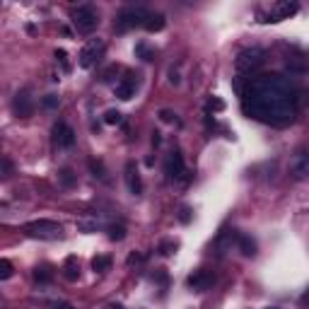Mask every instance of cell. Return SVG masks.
I'll return each mask as SVG.
<instances>
[{"mask_svg":"<svg viewBox=\"0 0 309 309\" xmlns=\"http://www.w3.org/2000/svg\"><path fill=\"white\" fill-rule=\"evenodd\" d=\"M225 109V101L220 97H210L208 99V111H222Z\"/></svg>","mask_w":309,"mask_h":309,"instance_id":"28","label":"cell"},{"mask_svg":"<svg viewBox=\"0 0 309 309\" xmlns=\"http://www.w3.org/2000/svg\"><path fill=\"white\" fill-rule=\"evenodd\" d=\"M186 174V169H184V154L174 150V152L169 154V160H167V177L169 179H181Z\"/></svg>","mask_w":309,"mask_h":309,"instance_id":"13","label":"cell"},{"mask_svg":"<svg viewBox=\"0 0 309 309\" xmlns=\"http://www.w3.org/2000/svg\"><path fill=\"white\" fill-rule=\"evenodd\" d=\"M160 119L165 123H179V119H177V114H172V111H160Z\"/></svg>","mask_w":309,"mask_h":309,"instance_id":"29","label":"cell"},{"mask_svg":"<svg viewBox=\"0 0 309 309\" xmlns=\"http://www.w3.org/2000/svg\"><path fill=\"white\" fill-rule=\"evenodd\" d=\"M12 264L8 261V259H0V280H8V278L12 276Z\"/></svg>","mask_w":309,"mask_h":309,"instance_id":"25","label":"cell"},{"mask_svg":"<svg viewBox=\"0 0 309 309\" xmlns=\"http://www.w3.org/2000/svg\"><path fill=\"white\" fill-rule=\"evenodd\" d=\"M177 218H179V222H181V225H188V222H191V218H193V213H191V208H188V205H181Z\"/></svg>","mask_w":309,"mask_h":309,"instance_id":"27","label":"cell"},{"mask_svg":"<svg viewBox=\"0 0 309 309\" xmlns=\"http://www.w3.org/2000/svg\"><path fill=\"white\" fill-rule=\"evenodd\" d=\"M150 17V12L145 10L143 5H131V8H123L119 15H116V32H128L133 27H145V20Z\"/></svg>","mask_w":309,"mask_h":309,"instance_id":"3","label":"cell"},{"mask_svg":"<svg viewBox=\"0 0 309 309\" xmlns=\"http://www.w3.org/2000/svg\"><path fill=\"white\" fill-rule=\"evenodd\" d=\"M63 276H66L68 280H73V283L80 278V264H77L75 256H68L66 259V264H63Z\"/></svg>","mask_w":309,"mask_h":309,"instance_id":"16","label":"cell"},{"mask_svg":"<svg viewBox=\"0 0 309 309\" xmlns=\"http://www.w3.org/2000/svg\"><path fill=\"white\" fill-rule=\"evenodd\" d=\"M51 135H54V143L58 145V147H73V145H75V131H73L66 121L54 123Z\"/></svg>","mask_w":309,"mask_h":309,"instance_id":"9","label":"cell"},{"mask_svg":"<svg viewBox=\"0 0 309 309\" xmlns=\"http://www.w3.org/2000/svg\"><path fill=\"white\" fill-rule=\"evenodd\" d=\"M242 109L249 119L271 126H287L297 114V89L283 75L251 77L242 94Z\"/></svg>","mask_w":309,"mask_h":309,"instance_id":"1","label":"cell"},{"mask_svg":"<svg viewBox=\"0 0 309 309\" xmlns=\"http://www.w3.org/2000/svg\"><path fill=\"white\" fill-rule=\"evenodd\" d=\"M104 51H107V44H104L101 39H89L87 44L82 46L80 56H77V63H80V68H94L101 61Z\"/></svg>","mask_w":309,"mask_h":309,"instance_id":"7","label":"cell"},{"mask_svg":"<svg viewBox=\"0 0 309 309\" xmlns=\"http://www.w3.org/2000/svg\"><path fill=\"white\" fill-rule=\"evenodd\" d=\"M109 268H111V256L99 254L92 259V271H94V273H107Z\"/></svg>","mask_w":309,"mask_h":309,"instance_id":"19","label":"cell"},{"mask_svg":"<svg viewBox=\"0 0 309 309\" xmlns=\"http://www.w3.org/2000/svg\"><path fill=\"white\" fill-rule=\"evenodd\" d=\"M157 251L162 256H172L174 251H177V242H162L160 246H157Z\"/></svg>","mask_w":309,"mask_h":309,"instance_id":"26","label":"cell"},{"mask_svg":"<svg viewBox=\"0 0 309 309\" xmlns=\"http://www.w3.org/2000/svg\"><path fill=\"white\" fill-rule=\"evenodd\" d=\"M135 51L143 56V61H152V51H150L145 44H138V46H135Z\"/></svg>","mask_w":309,"mask_h":309,"instance_id":"30","label":"cell"},{"mask_svg":"<svg viewBox=\"0 0 309 309\" xmlns=\"http://www.w3.org/2000/svg\"><path fill=\"white\" fill-rule=\"evenodd\" d=\"M135 87H138V82L133 80V75L123 77L121 82L116 85V97H119V99H123V101L133 99V97H135Z\"/></svg>","mask_w":309,"mask_h":309,"instance_id":"14","label":"cell"},{"mask_svg":"<svg viewBox=\"0 0 309 309\" xmlns=\"http://www.w3.org/2000/svg\"><path fill=\"white\" fill-rule=\"evenodd\" d=\"M87 165H89V172H92L94 177L101 179V181H107V169H104V162H101V160H94V157H92Z\"/></svg>","mask_w":309,"mask_h":309,"instance_id":"20","label":"cell"},{"mask_svg":"<svg viewBox=\"0 0 309 309\" xmlns=\"http://www.w3.org/2000/svg\"><path fill=\"white\" fill-rule=\"evenodd\" d=\"M34 280L36 283H51L54 280V271H51V266H36L34 268Z\"/></svg>","mask_w":309,"mask_h":309,"instance_id":"18","label":"cell"},{"mask_svg":"<svg viewBox=\"0 0 309 309\" xmlns=\"http://www.w3.org/2000/svg\"><path fill=\"white\" fill-rule=\"evenodd\" d=\"M46 309H75L70 302H56V304H51V307H46Z\"/></svg>","mask_w":309,"mask_h":309,"instance_id":"33","label":"cell"},{"mask_svg":"<svg viewBox=\"0 0 309 309\" xmlns=\"http://www.w3.org/2000/svg\"><path fill=\"white\" fill-rule=\"evenodd\" d=\"M264 63H266V51L259 48V46L244 48L234 58V68H237L239 75H254L259 68H264Z\"/></svg>","mask_w":309,"mask_h":309,"instance_id":"2","label":"cell"},{"mask_svg":"<svg viewBox=\"0 0 309 309\" xmlns=\"http://www.w3.org/2000/svg\"><path fill=\"white\" fill-rule=\"evenodd\" d=\"M58 104H61V99H58V94H46L44 99H41V107H44V109H48V111L58 109Z\"/></svg>","mask_w":309,"mask_h":309,"instance_id":"24","label":"cell"},{"mask_svg":"<svg viewBox=\"0 0 309 309\" xmlns=\"http://www.w3.org/2000/svg\"><path fill=\"white\" fill-rule=\"evenodd\" d=\"M297 10H299V3L283 0V3H273L268 12L259 10V17H261V22H280V20H287V17L297 15Z\"/></svg>","mask_w":309,"mask_h":309,"instance_id":"6","label":"cell"},{"mask_svg":"<svg viewBox=\"0 0 309 309\" xmlns=\"http://www.w3.org/2000/svg\"><path fill=\"white\" fill-rule=\"evenodd\" d=\"M22 232L32 239H61L63 227L56 220H32L22 227Z\"/></svg>","mask_w":309,"mask_h":309,"instance_id":"4","label":"cell"},{"mask_svg":"<svg viewBox=\"0 0 309 309\" xmlns=\"http://www.w3.org/2000/svg\"><path fill=\"white\" fill-rule=\"evenodd\" d=\"M111 309H123L121 304H111Z\"/></svg>","mask_w":309,"mask_h":309,"instance_id":"35","label":"cell"},{"mask_svg":"<svg viewBox=\"0 0 309 309\" xmlns=\"http://www.w3.org/2000/svg\"><path fill=\"white\" fill-rule=\"evenodd\" d=\"M213 280H215V276H213L210 271H205V268H198V271H193V273L188 276L186 285L191 287V290H196V292H205V290L213 285Z\"/></svg>","mask_w":309,"mask_h":309,"instance_id":"10","label":"cell"},{"mask_svg":"<svg viewBox=\"0 0 309 309\" xmlns=\"http://www.w3.org/2000/svg\"><path fill=\"white\" fill-rule=\"evenodd\" d=\"M165 24H167V17L162 15V12H150V17L145 20V29L154 34V32H162Z\"/></svg>","mask_w":309,"mask_h":309,"instance_id":"15","label":"cell"},{"mask_svg":"<svg viewBox=\"0 0 309 309\" xmlns=\"http://www.w3.org/2000/svg\"><path fill=\"white\" fill-rule=\"evenodd\" d=\"M73 24L80 34H92L99 27V15L92 5H77L73 10Z\"/></svg>","mask_w":309,"mask_h":309,"instance_id":"5","label":"cell"},{"mask_svg":"<svg viewBox=\"0 0 309 309\" xmlns=\"http://www.w3.org/2000/svg\"><path fill=\"white\" fill-rule=\"evenodd\" d=\"M12 174V162L10 157H3V179H8Z\"/></svg>","mask_w":309,"mask_h":309,"instance_id":"31","label":"cell"},{"mask_svg":"<svg viewBox=\"0 0 309 309\" xmlns=\"http://www.w3.org/2000/svg\"><path fill=\"white\" fill-rule=\"evenodd\" d=\"M12 111H15L17 119H29L34 114V99L27 89H20V92L15 94V99H12Z\"/></svg>","mask_w":309,"mask_h":309,"instance_id":"8","label":"cell"},{"mask_svg":"<svg viewBox=\"0 0 309 309\" xmlns=\"http://www.w3.org/2000/svg\"><path fill=\"white\" fill-rule=\"evenodd\" d=\"M104 123H107V126H116V123H121V111L119 109H107V114H104Z\"/></svg>","mask_w":309,"mask_h":309,"instance_id":"23","label":"cell"},{"mask_svg":"<svg viewBox=\"0 0 309 309\" xmlns=\"http://www.w3.org/2000/svg\"><path fill=\"white\" fill-rule=\"evenodd\" d=\"M109 239L111 242H123V239H126V227H123V225H111Z\"/></svg>","mask_w":309,"mask_h":309,"instance_id":"22","label":"cell"},{"mask_svg":"<svg viewBox=\"0 0 309 309\" xmlns=\"http://www.w3.org/2000/svg\"><path fill=\"white\" fill-rule=\"evenodd\" d=\"M239 251H242L246 259H254L256 256V242L249 234H239Z\"/></svg>","mask_w":309,"mask_h":309,"instance_id":"17","label":"cell"},{"mask_svg":"<svg viewBox=\"0 0 309 309\" xmlns=\"http://www.w3.org/2000/svg\"><path fill=\"white\" fill-rule=\"evenodd\" d=\"M152 145H160V133H152Z\"/></svg>","mask_w":309,"mask_h":309,"instance_id":"34","label":"cell"},{"mask_svg":"<svg viewBox=\"0 0 309 309\" xmlns=\"http://www.w3.org/2000/svg\"><path fill=\"white\" fill-rule=\"evenodd\" d=\"M58 179H61V184L66 188H73L77 184V177L73 174V169H61V172H58Z\"/></svg>","mask_w":309,"mask_h":309,"instance_id":"21","label":"cell"},{"mask_svg":"<svg viewBox=\"0 0 309 309\" xmlns=\"http://www.w3.org/2000/svg\"><path fill=\"white\" fill-rule=\"evenodd\" d=\"M126 184H128V191H131L133 196H140L143 193V179H140L138 165L133 160L126 162Z\"/></svg>","mask_w":309,"mask_h":309,"instance_id":"11","label":"cell"},{"mask_svg":"<svg viewBox=\"0 0 309 309\" xmlns=\"http://www.w3.org/2000/svg\"><path fill=\"white\" fill-rule=\"evenodd\" d=\"M290 172L295 179H304L309 177V152L299 150L295 157H292V165H290Z\"/></svg>","mask_w":309,"mask_h":309,"instance_id":"12","label":"cell"},{"mask_svg":"<svg viewBox=\"0 0 309 309\" xmlns=\"http://www.w3.org/2000/svg\"><path fill=\"white\" fill-rule=\"evenodd\" d=\"M56 58H58V61L63 63V68H66V70H68V54H66V51H63V48H56Z\"/></svg>","mask_w":309,"mask_h":309,"instance_id":"32","label":"cell"}]
</instances>
